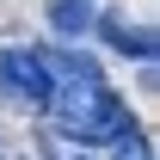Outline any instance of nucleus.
<instances>
[{
	"label": "nucleus",
	"mask_w": 160,
	"mask_h": 160,
	"mask_svg": "<svg viewBox=\"0 0 160 160\" xmlns=\"http://www.w3.org/2000/svg\"><path fill=\"white\" fill-rule=\"evenodd\" d=\"M43 111H56V129H62L68 142H117L123 129H129V105H123L99 74L56 80Z\"/></svg>",
	"instance_id": "f257e3e1"
},
{
	"label": "nucleus",
	"mask_w": 160,
	"mask_h": 160,
	"mask_svg": "<svg viewBox=\"0 0 160 160\" xmlns=\"http://www.w3.org/2000/svg\"><path fill=\"white\" fill-rule=\"evenodd\" d=\"M49 68H43L37 49H25V43H12V49H0V92L12 105H25V111H43L49 105Z\"/></svg>",
	"instance_id": "f03ea898"
},
{
	"label": "nucleus",
	"mask_w": 160,
	"mask_h": 160,
	"mask_svg": "<svg viewBox=\"0 0 160 160\" xmlns=\"http://www.w3.org/2000/svg\"><path fill=\"white\" fill-rule=\"evenodd\" d=\"M43 12H49V25H56V37H86L92 19H99L92 0H43Z\"/></svg>",
	"instance_id": "7ed1b4c3"
},
{
	"label": "nucleus",
	"mask_w": 160,
	"mask_h": 160,
	"mask_svg": "<svg viewBox=\"0 0 160 160\" xmlns=\"http://www.w3.org/2000/svg\"><path fill=\"white\" fill-rule=\"evenodd\" d=\"M92 25H99L117 49H136L142 62H154V31H148V25H117V19H92Z\"/></svg>",
	"instance_id": "20e7f679"
},
{
	"label": "nucleus",
	"mask_w": 160,
	"mask_h": 160,
	"mask_svg": "<svg viewBox=\"0 0 160 160\" xmlns=\"http://www.w3.org/2000/svg\"><path fill=\"white\" fill-rule=\"evenodd\" d=\"M117 160H154V142L142 136V129H123L117 136Z\"/></svg>",
	"instance_id": "39448f33"
},
{
	"label": "nucleus",
	"mask_w": 160,
	"mask_h": 160,
	"mask_svg": "<svg viewBox=\"0 0 160 160\" xmlns=\"http://www.w3.org/2000/svg\"><path fill=\"white\" fill-rule=\"evenodd\" d=\"M43 154H49V160H92V154H86V142L74 148V142L62 136V129H56V136H43Z\"/></svg>",
	"instance_id": "423d86ee"
}]
</instances>
